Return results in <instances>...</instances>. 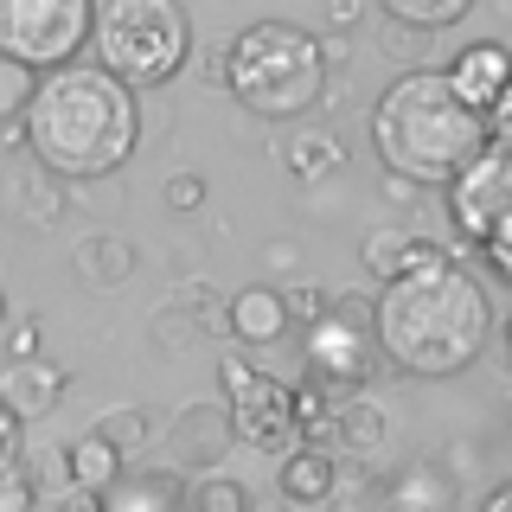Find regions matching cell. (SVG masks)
<instances>
[{
    "mask_svg": "<svg viewBox=\"0 0 512 512\" xmlns=\"http://www.w3.org/2000/svg\"><path fill=\"white\" fill-rule=\"evenodd\" d=\"M308 359H314V384L327 391H352L372 372V327H346V320H320L308 327Z\"/></svg>",
    "mask_w": 512,
    "mask_h": 512,
    "instance_id": "obj_9",
    "label": "cell"
},
{
    "mask_svg": "<svg viewBox=\"0 0 512 512\" xmlns=\"http://www.w3.org/2000/svg\"><path fill=\"white\" fill-rule=\"evenodd\" d=\"M327 301H333V288H320V282H288L282 288V314L301 320V327H320V320H327Z\"/></svg>",
    "mask_w": 512,
    "mask_h": 512,
    "instance_id": "obj_25",
    "label": "cell"
},
{
    "mask_svg": "<svg viewBox=\"0 0 512 512\" xmlns=\"http://www.w3.org/2000/svg\"><path fill=\"white\" fill-rule=\"evenodd\" d=\"M224 448H231V416H224V404H186L173 416L167 455L180 461V468H205V461H218Z\"/></svg>",
    "mask_w": 512,
    "mask_h": 512,
    "instance_id": "obj_14",
    "label": "cell"
},
{
    "mask_svg": "<svg viewBox=\"0 0 512 512\" xmlns=\"http://www.w3.org/2000/svg\"><path fill=\"white\" fill-rule=\"evenodd\" d=\"M506 352H512V320H506Z\"/></svg>",
    "mask_w": 512,
    "mask_h": 512,
    "instance_id": "obj_41",
    "label": "cell"
},
{
    "mask_svg": "<svg viewBox=\"0 0 512 512\" xmlns=\"http://www.w3.org/2000/svg\"><path fill=\"white\" fill-rule=\"evenodd\" d=\"M384 52H391V58H423V32H404V26H391V20H384Z\"/></svg>",
    "mask_w": 512,
    "mask_h": 512,
    "instance_id": "obj_30",
    "label": "cell"
},
{
    "mask_svg": "<svg viewBox=\"0 0 512 512\" xmlns=\"http://www.w3.org/2000/svg\"><path fill=\"white\" fill-rule=\"evenodd\" d=\"M487 116L455 96L442 71H404L372 109V148L410 186H455L487 154Z\"/></svg>",
    "mask_w": 512,
    "mask_h": 512,
    "instance_id": "obj_3",
    "label": "cell"
},
{
    "mask_svg": "<svg viewBox=\"0 0 512 512\" xmlns=\"http://www.w3.org/2000/svg\"><path fill=\"white\" fill-rule=\"evenodd\" d=\"M487 135H493V141H512V84L500 90V103L487 109Z\"/></svg>",
    "mask_w": 512,
    "mask_h": 512,
    "instance_id": "obj_33",
    "label": "cell"
},
{
    "mask_svg": "<svg viewBox=\"0 0 512 512\" xmlns=\"http://www.w3.org/2000/svg\"><path fill=\"white\" fill-rule=\"evenodd\" d=\"M442 77L455 84V96H461V103L487 116V109L500 103V90L512 84V52H506V45H493V39H480V45H468V52H461L455 64H448Z\"/></svg>",
    "mask_w": 512,
    "mask_h": 512,
    "instance_id": "obj_12",
    "label": "cell"
},
{
    "mask_svg": "<svg viewBox=\"0 0 512 512\" xmlns=\"http://www.w3.org/2000/svg\"><path fill=\"white\" fill-rule=\"evenodd\" d=\"M96 71H109L116 84H167L192 52L186 13L173 0H109L96 13Z\"/></svg>",
    "mask_w": 512,
    "mask_h": 512,
    "instance_id": "obj_5",
    "label": "cell"
},
{
    "mask_svg": "<svg viewBox=\"0 0 512 512\" xmlns=\"http://www.w3.org/2000/svg\"><path fill=\"white\" fill-rule=\"evenodd\" d=\"M58 397H64V365H52V359H13L7 372H0V410H7L13 423L45 416Z\"/></svg>",
    "mask_w": 512,
    "mask_h": 512,
    "instance_id": "obj_13",
    "label": "cell"
},
{
    "mask_svg": "<svg viewBox=\"0 0 512 512\" xmlns=\"http://www.w3.org/2000/svg\"><path fill=\"white\" fill-rule=\"evenodd\" d=\"M96 436H103L109 448H116V455H135V448H148V442H154V423H148V410L122 404V410H103Z\"/></svg>",
    "mask_w": 512,
    "mask_h": 512,
    "instance_id": "obj_23",
    "label": "cell"
},
{
    "mask_svg": "<svg viewBox=\"0 0 512 512\" xmlns=\"http://www.w3.org/2000/svg\"><path fill=\"white\" fill-rule=\"evenodd\" d=\"M186 512H250V493L231 474H199L186 487Z\"/></svg>",
    "mask_w": 512,
    "mask_h": 512,
    "instance_id": "obj_22",
    "label": "cell"
},
{
    "mask_svg": "<svg viewBox=\"0 0 512 512\" xmlns=\"http://www.w3.org/2000/svg\"><path fill=\"white\" fill-rule=\"evenodd\" d=\"M263 269H269V276H295V269H301V244H295V237H269V244H263Z\"/></svg>",
    "mask_w": 512,
    "mask_h": 512,
    "instance_id": "obj_29",
    "label": "cell"
},
{
    "mask_svg": "<svg viewBox=\"0 0 512 512\" xmlns=\"http://www.w3.org/2000/svg\"><path fill=\"white\" fill-rule=\"evenodd\" d=\"M480 512H512V480H506V487H493V493H487V506H480Z\"/></svg>",
    "mask_w": 512,
    "mask_h": 512,
    "instance_id": "obj_38",
    "label": "cell"
},
{
    "mask_svg": "<svg viewBox=\"0 0 512 512\" xmlns=\"http://www.w3.org/2000/svg\"><path fill=\"white\" fill-rule=\"evenodd\" d=\"M224 90L250 116H301L327 90V45L288 20H256L224 45Z\"/></svg>",
    "mask_w": 512,
    "mask_h": 512,
    "instance_id": "obj_4",
    "label": "cell"
},
{
    "mask_svg": "<svg viewBox=\"0 0 512 512\" xmlns=\"http://www.w3.org/2000/svg\"><path fill=\"white\" fill-rule=\"evenodd\" d=\"M378 442H384V410L372 404V397L346 391L340 410H333V448H359V455H372Z\"/></svg>",
    "mask_w": 512,
    "mask_h": 512,
    "instance_id": "obj_20",
    "label": "cell"
},
{
    "mask_svg": "<svg viewBox=\"0 0 512 512\" xmlns=\"http://www.w3.org/2000/svg\"><path fill=\"white\" fill-rule=\"evenodd\" d=\"M480 250H487V256H493V269H500V276L512 282V218H506V224H500V231H493Z\"/></svg>",
    "mask_w": 512,
    "mask_h": 512,
    "instance_id": "obj_32",
    "label": "cell"
},
{
    "mask_svg": "<svg viewBox=\"0 0 512 512\" xmlns=\"http://www.w3.org/2000/svg\"><path fill=\"white\" fill-rule=\"evenodd\" d=\"M160 199H167L173 212H199V205H205V173H167Z\"/></svg>",
    "mask_w": 512,
    "mask_h": 512,
    "instance_id": "obj_27",
    "label": "cell"
},
{
    "mask_svg": "<svg viewBox=\"0 0 512 512\" xmlns=\"http://www.w3.org/2000/svg\"><path fill=\"white\" fill-rule=\"evenodd\" d=\"M384 192H391V199H416V186H410V180H397V173H384Z\"/></svg>",
    "mask_w": 512,
    "mask_h": 512,
    "instance_id": "obj_39",
    "label": "cell"
},
{
    "mask_svg": "<svg viewBox=\"0 0 512 512\" xmlns=\"http://www.w3.org/2000/svg\"><path fill=\"white\" fill-rule=\"evenodd\" d=\"M13 135H20V128H13V122H0V148H7V141H13Z\"/></svg>",
    "mask_w": 512,
    "mask_h": 512,
    "instance_id": "obj_40",
    "label": "cell"
},
{
    "mask_svg": "<svg viewBox=\"0 0 512 512\" xmlns=\"http://www.w3.org/2000/svg\"><path fill=\"white\" fill-rule=\"evenodd\" d=\"M7 346H13V359H39V320H20L7 333Z\"/></svg>",
    "mask_w": 512,
    "mask_h": 512,
    "instance_id": "obj_35",
    "label": "cell"
},
{
    "mask_svg": "<svg viewBox=\"0 0 512 512\" xmlns=\"http://www.w3.org/2000/svg\"><path fill=\"white\" fill-rule=\"evenodd\" d=\"M224 384V416H231V436L250 442L256 455H295L301 448V423H295V391L282 378L256 372L250 359H224L218 365Z\"/></svg>",
    "mask_w": 512,
    "mask_h": 512,
    "instance_id": "obj_7",
    "label": "cell"
},
{
    "mask_svg": "<svg viewBox=\"0 0 512 512\" xmlns=\"http://www.w3.org/2000/svg\"><path fill=\"white\" fill-rule=\"evenodd\" d=\"M474 13V0H384V20L391 26H404V32H442V26H455V20H468Z\"/></svg>",
    "mask_w": 512,
    "mask_h": 512,
    "instance_id": "obj_21",
    "label": "cell"
},
{
    "mask_svg": "<svg viewBox=\"0 0 512 512\" xmlns=\"http://www.w3.org/2000/svg\"><path fill=\"white\" fill-rule=\"evenodd\" d=\"M20 135L52 180H103L135 154L141 103L135 90L96 64H64V71L39 77L20 116Z\"/></svg>",
    "mask_w": 512,
    "mask_h": 512,
    "instance_id": "obj_1",
    "label": "cell"
},
{
    "mask_svg": "<svg viewBox=\"0 0 512 512\" xmlns=\"http://www.w3.org/2000/svg\"><path fill=\"white\" fill-rule=\"evenodd\" d=\"M276 487H282V500L288 512H320L333 500V487H340V461L327 455V448H295V455H282V474H276Z\"/></svg>",
    "mask_w": 512,
    "mask_h": 512,
    "instance_id": "obj_15",
    "label": "cell"
},
{
    "mask_svg": "<svg viewBox=\"0 0 512 512\" xmlns=\"http://www.w3.org/2000/svg\"><path fill=\"white\" fill-rule=\"evenodd\" d=\"M32 90H39V77H32V71H20V64H7V58H0V122L26 116Z\"/></svg>",
    "mask_w": 512,
    "mask_h": 512,
    "instance_id": "obj_26",
    "label": "cell"
},
{
    "mask_svg": "<svg viewBox=\"0 0 512 512\" xmlns=\"http://www.w3.org/2000/svg\"><path fill=\"white\" fill-rule=\"evenodd\" d=\"M13 455H20V448H13V416L0 410V461H13Z\"/></svg>",
    "mask_w": 512,
    "mask_h": 512,
    "instance_id": "obj_37",
    "label": "cell"
},
{
    "mask_svg": "<svg viewBox=\"0 0 512 512\" xmlns=\"http://www.w3.org/2000/svg\"><path fill=\"white\" fill-rule=\"evenodd\" d=\"M359 20H365L359 0H333V7H327V26H333V32H346V26H359Z\"/></svg>",
    "mask_w": 512,
    "mask_h": 512,
    "instance_id": "obj_36",
    "label": "cell"
},
{
    "mask_svg": "<svg viewBox=\"0 0 512 512\" xmlns=\"http://www.w3.org/2000/svg\"><path fill=\"white\" fill-rule=\"evenodd\" d=\"M448 212H455V231L474 250L512 218V141H487V154L448 186Z\"/></svg>",
    "mask_w": 512,
    "mask_h": 512,
    "instance_id": "obj_8",
    "label": "cell"
},
{
    "mask_svg": "<svg viewBox=\"0 0 512 512\" xmlns=\"http://www.w3.org/2000/svg\"><path fill=\"white\" fill-rule=\"evenodd\" d=\"M442 506V480H429L423 468L391 480V512H436Z\"/></svg>",
    "mask_w": 512,
    "mask_h": 512,
    "instance_id": "obj_24",
    "label": "cell"
},
{
    "mask_svg": "<svg viewBox=\"0 0 512 512\" xmlns=\"http://www.w3.org/2000/svg\"><path fill=\"white\" fill-rule=\"evenodd\" d=\"M365 269L391 288V282H404V276H423V269H442L448 263V250L442 244H429V237H410L404 224H378V231H365Z\"/></svg>",
    "mask_w": 512,
    "mask_h": 512,
    "instance_id": "obj_10",
    "label": "cell"
},
{
    "mask_svg": "<svg viewBox=\"0 0 512 512\" xmlns=\"http://www.w3.org/2000/svg\"><path fill=\"white\" fill-rule=\"evenodd\" d=\"M71 269L84 288H122L128 276H135V244L116 231H90L71 244Z\"/></svg>",
    "mask_w": 512,
    "mask_h": 512,
    "instance_id": "obj_16",
    "label": "cell"
},
{
    "mask_svg": "<svg viewBox=\"0 0 512 512\" xmlns=\"http://www.w3.org/2000/svg\"><path fill=\"white\" fill-rule=\"evenodd\" d=\"M448 474H455V480H474L480 474V448L474 442H455V448H448Z\"/></svg>",
    "mask_w": 512,
    "mask_h": 512,
    "instance_id": "obj_34",
    "label": "cell"
},
{
    "mask_svg": "<svg viewBox=\"0 0 512 512\" xmlns=\"http://www.w3.org/2000/svg\"><path fill=\"white\" fill-rule=\"evenodd\" d=\"M282 167L314 186V180H327V173L346 167V141L333 135V128H295V135L282 141Z\"/></svg>",
    "mask_w": 512,
    "mask_h": 512,
    "instance_id": "obj_18",
    "label": "cell"
},
{
    "mask_svg": "<svg viewBox=\"0 0 512 512\" xmlns=\"http://www.w3.org/2000/svg\"><path fill=\"white\" fill-rule=\"evenodd\" d=\"M224 327H231L244 346H276L288 333L282 295H276V288H244V295H231V301H224Z\"/></svg>",
    "mask_w": 512,
    "mask_h": 512,
    "instance_id": "obj_17",
    "label": "cell"
},
{
    "mask_svg": "<svg viewBox=\"0 0 512 512\" xmlns=\"http://www.w3.org/2000/svg\"><path fill=\"white\" fill-rule=\"evenodd\" d=\"M64 468H71V487H84V493H109V487H116V474H122V455L90 429V436H77L71 448H64Z\"/></svg>",
    "mask_w": 512,
    "mask_h": 512,
    "instance_id": "obj_19",
    "label": "cell"
},
{
    "mask_svg": "<svg viewBox=\"0 0 512 512\" xmlns=\"http://www.w3.org/2000/svg\"><path fill=\"white\" fill-rule=\"evenodd\" d=\"M52 512H103V493H84V487H58V493H52Z\"/></svg>",
    "mask_w": 512,
    "mask_h": 512,
    "instance_id": "obj_31",
    "label": "cell"
},
{
    "mask_svg": "<svg viewBox=\"0 0 512 512\" xmlns=\"http://www.w3.org/2000/svg\"><path fill=\"white\" fill-rule=\"evenodd\" d=\"M493 333V308L461 263L423 269V276L391 282L372 301V340L391 365H404L416 378H455L480 359Z\"/></svg>",
    "mask_w": 512,
    "mask_h": 512,
    "instance_id": "obj_2",
    "label": "cell"
},
{
    "mask_svg": "<svg viewBox=\"0 0 512 512\" xmlns=\"http://www.w3.org/2000/svg\"><path fill=\"white\" fill-rule=\"evenodd\" d=\"M0 320H7V295H0Z\"/></svg>",
    "mask_w": 512,
    "mask_h": 512,
    "instance_id": "obj_42",
    "label": "cell"
},
{
    "mask_svg": "<svg viewBox=\"0 0 512 512\" xmlns=\"http://www.w3.org/2000/svg\"><path fill=\"white\" fill-rule=\"evenodd\" d=\"M32 500H39V493L26 487L20 461H0V512H32Z\"/></svg>",
    "mask_w": 512,
    "mask_h": 512,
    "instance_id": "obj_28",
    "label": "cell"
},
{
    "mask_svg": "<svg viewBox=\"0 0 512 512\" xmlns=\"http://www.w3.org/2000/svg\"><path fill=\"white\" fill-rule=\"evenodd\" d=\"M0 205H7V218L26 224V231H52L64 218V180H52L39 160H13L7 180H0Z\"/></svg>",
    "mask_w": 512,
    "mask_h": 512,
    "instance_id": "obj_11",
    "label": "cell"
},
{
    "mask_svg": "<svg viewBox=\"0 0 512 512\" xmlns=\"http://www.w3.org/2000/svg\"><path fill=\"white\" fill-rule=\"evenodd\" d=\"M96 32L90 0H0V58L32 77L64 71Z\"/></svg>",
    "mask_w": 512,
    "mask_h": 512,
    "instance_id": "obj_6",
    "label": "cell"
}]
</instances>
